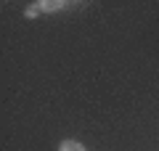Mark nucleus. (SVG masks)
I'll use <instances>...</instances> for the list:
<instances>
[{"instance_id":"1","label":"nucleus","mask_w":159,"mask_h":151,"mask_svg":"<svg viewBox=\"0 0 159 151\" xmlns=\"http://www.w3.org/2000/svg\"><path fill=\"white\" fill-rule=\"evenodd\" d=\"M58 151H85V146L80 143V140H61Z\"/></svg>"},{"instance_id":"2","label":"nucleus","mask_w":159,"mask_h":151,"mask_svg":"<svg viewBox=\"0 0 159 151\" xmlns=\"http://www.w3.org/2000/svg\"><path fill=\"white\" fill-rule=\"evenodd\" d=\"M66 3H37V11H45V13H51V11H58V8H64Z\"/></svg>"}]
</instances>
